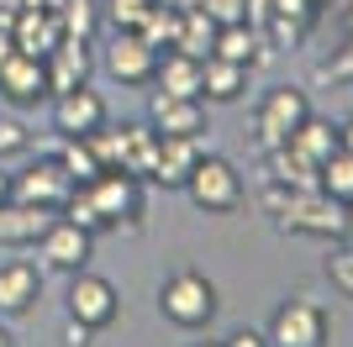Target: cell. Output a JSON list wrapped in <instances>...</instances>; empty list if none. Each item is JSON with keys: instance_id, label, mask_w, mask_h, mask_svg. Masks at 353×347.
<instances>
[{"instance_id": "1", "label": "cell", "mask_w": 353, "mask_h": 347, "mask_svg": "<svg viewBox=\"0 0 353 347\" xmlns=\"http://www.w3.org/2000/svg\"><path fill=\"white\" fill-rule=\"evenodd\" d=\"M159 311L179 332H201V326H211V316H216V284H211L201 269H174V274L159 284Z\"/></svg>"}, {"instance_id": "2", "label": "cell", "mask_w": 353, "mask_h": 347, "mask_svg": "<svg viewBox=\"0 0 353 347\" xmlns=\"http://www.w3.org/2000/svg\"><path fill=\"white\" fill-rule=\"evenodd\" d=\"M185 195H190V205L206 211V216H232L237 205H243V174L227 158L201 153V163H195L190 179H185Z\"/></svg>"}, {"instance_id": "3", "label": "cell", "mask_w": 353, "mask_h": 347, "mask_svg": "<svg viewBox=\"0 0 353 347\" xmlns=\"http://www.w3.org/2000/svg\"><path fill=\"white\" fill-rule=\"evenodd\" d=\"M311 116V101H306V90H295V85H280V90H269L264 101H259V116H253V132H259V147H285L295 137V127Z\"/></svg>"}, {"instance_id": "4", "label": "cell", "mask_w": 353, "mask_h": 347, "mask_svg": "<svg viewBox=\"0 0 353 347\" xmlns=\"http://www.w3.org/2000/svg\"><path fill=\"white\" fill-rule=\"evenodd\" d=\"M85 195L95 200V211L105 216V227H137L143 216V179L137 174H121V169H101L95 179L85 185Z\"/></svg>"}, {"instance_id": "5", "label": "cell", "mask_w": 353, "mask_h": 347, "mask_svg": "<svg viewBox=\"0 0 353 347\" xmlns=\"http://www.w3.org/2000/svg\"><path fill=\"white\" fill-rule=\"evenodd\" d=\"M69 316H74V321H85L90 332H105V326L121 316V295H117V284H111L105 274H90V269L69 274Z\"/></svg>"}, {"instance_id": "6", "label": "cell", "mask_w": 353, "mask_h": 347, "mask_svg": "<svg viewBox=\"0 0 353 347\" xmlns=\"http://www.w3.org/2000/svg\"><path fill=\"white\" fill-rule=\"evenodd\" d=\"M269 342L274 347H327V311L306 295H295L274 311L269 321Z\"/></svg>"}, {"instance_id": "7", "label": "cell", "mask_w": 353, "mask_h": 347, "mask_svg": "<svg viewBox=\"0 0 353 347\" xmlns=\"http://www.w3.org/2000/svg\"><path fill=\"white\" fill-rule=\"evenodd\" d=\"M74 195V179L63 174L59 158H37L21 174H11V200L21 205H43V211H63V200Z\"/></svg>"}, {"instance_id": "8", "label": "cell", "mask_w": 353, "mask_h": 347, "mask_svg": "<svg viewBox=\"0 0 353 347\" xmlns=\"http://www.w3.org/2000/svg\"><path fill=\"white\" fill-rule=\"evenodd\" d=\"M105 74L117 79V85L137 90V85H153V69H159V48H148L137 32H111V43H105Z\"/></svg>"}, {"instance_id": "9", "label": "cell", "mask_w": 353, "mask_h": 347, "mask_svg": "<svg viewBox=\"0 0 353 347\" xmlns=\"http://www.w3.org/2000/svg\"><path fill=\"white\" fill-rule=\"evenodd\" d=\"M37 253H43L48 269H59V274H79L90 263V253H95V237H90L85 227H74L69 216H53L48 221V231L37 237Z\"/></svg>"}, {"instance_id": "10", "label": "cell", "mask_w": 353, "mask_h": 347, "mask_svg": "<svg viewBox=\"0 0 353 347\" xmlns=\"http://www.w3.org/2000/svg\"><path fill=\"white\" fill-rule=\"evenodd\" d=\"M0 101H6V105H16V111H27V105L53 101L43 58H32V53H11V58H0Z\"/></svg>"}, {"instance_id": "11", "label": "cell", "mask_w": 353, "mask_h": 347, "mask_svg": "<svg viewBox=\"0 0 353 347\" xmlns=\"http://www.w3.org/2000/svg\"><path fill=\"white\" fill-rule=\"evenodd\" d=\"M105 127V101L90 85H74L53 95V132L59 137H95Z\"/></svg>"}, {"instance_id": "12", "label": "cell", "mask_w": 353, "mask_h": 347, "mask_svg": "<svg viewBox=\"0 0 353 347\" xmlns=\"http://www.w3.org/2000/svg\"><path fill=\"white\" fill-rule=\"evenodd\" d=\"M148 127L159 132V137H206V101L153 90V101H148Z\"/></svg>"}, {"instance_id": "13", "label": "cell", "mask_w": 353, "mask_h": 347, "mask_svg": "<svg viewBox=\"0 0 353 347\" xmlns=\"http://www.w3.org/2000/svg\"><path fill=\"white\" fill-rule=\"evenodd\" d=\"M43 300V269L27 258H11L0 263V316H27L32 305Z\"/></svg>"}, {"instance_id": "14", "label": "cell", "mask_w": 353, "mask_h": 347, "mask_svg": "<svg viewBox=\"0 0 353 347\" xmlns=\"http://www.w3.org/2000/svg\"><path fill=\"white\" fill-rule=\"evenodd\" d=\"M11 37H16V53L48 58L63 43V27H59V16L48 11V6H21V11L11 16Z\"/></svg>"}, {"instance_id": "15", "label": "cell", "mask_w": 353, "mask_h": 347, "mask_svg": "<svg viewBox=\"0 0 353 347\" xmlns=\"http://www.w3.org/2000/svg\"><path fill=\"white\" fill-rule=\"evenodd\" d=\"M201 163V137H159V153H153V185L163 189H185L190 169Z\"/></svg>"}, {"instance_id": "16", "label": "cell", "mask_w": 353, "mask_h": 347, "mask_svg": "<svg viewBox=\"0 0 353 347\" xmlns=\"http://www.w3.org/2000/svg\"><path fill=\"white\" fill-rule=\"evenodd\" d=\"M248 63H232V58H216L211 53L206 63H201V101L211 105H232L243 101V90H248Z\"/></svg>"}, {"instance_id": "17", "label": "cell", "mask_w": 353, "mask_h": 347, "mask_svg": "<svg viewBox=\"0 0 353 347\" xmlns=\"http://www.w3.org/2000/svg\"><path fill=\"white\" fill-rule=\"evenodd\" d=\"M53 216H59V211L6 200V205H0V247H37V237L48 231V221H53Z\"/></svg>"}, {"instance_id": "18", "label": "cell", "mask_w": 353, "mask_h": 347, "mask_svg": "<svg viewBox=\"0 0 353 347\" xmlns=\"http://www.w3.org/2000/svg\"><path fill=\"white\" fill-rule=\"evenodd\" d=\"M43 69H48V90H53V95H59V90H74V85H90V43L63 37V43L43 58Z\"/></svg>"}, {"instance_id": "19", "label": "cell", "mask_w": 353, "mask_h": 347, "mask_svg": "<svg viewBox=\"0 0 353 347\" xmlns=\"http://www.w3.org/2000/svg\"><path fill=\"white\" fill-rule=\"evenodd\" d=\"M201 63H206V58H190V53H179V48H169V53H159L153 85H159L163 95H190V101H201Z\"/></svg>"}, {"instance_id": "20", "label": "cell", "mask_w": 353, "mask_h": 347, "mask_svg": "<svg viewBox=\"0 0 353 347\" xmlns=\"http://www.w3.org/2000/svg\"><path fill=\"white\" fill-rule=\"evenodd\" d=\"M269 179L285 185V189H322V169H316L306 153H295L290 143L269 147Z\"/></svg>"}, {"instance_id": "21", "label": "cell", "mask_w": 353, "mask_h": 347, "mask_svg": "<svg viewBox=\"0 0 353 347\" xmlns=\"http://www.w3.org/2000/svg\"><path fill=\"white\" fill-rule=\"evenodd\" d=\"M53 16H59L63 37H74V43H95V32H101V0H59Z\"/></svg>"}, {"instance_id": "22", "label": "cell", "mask_w": 353, "mask_h": 347, "mask_svg": "<svg viewBox=\"0 0 353 347\" xmlns=\"http://www.w3.org/2000/svg\"><path fill=\"white\" fill-rule=\"evenodd\" d=\"M290 147L295 153H306L316 169H322L332 153H338V127H327V121H316V116H306L301 127H295V137H290Z\"/></svg>"}, {"instance_id": "23", "label": "cell", "mask_w": 353, "mask_h": 347, "mask_svg": "<svg viewBox=\"0 0 353 347\" xmlns=\"http://www.w3.org/2000/svg\"><path fill=\"white\" fill-rule=\"evenodd\" d=\"M259 32L248 27V21H232V27H216V43H211V53L216 58H232V63H259Z\"/></svg>"}, {"instance_id": "24", "label": "cell", "mask_w": 353, "mask_h": 347, "mask_svg": "<svg viewBox=\"0 0 353 347\" xmlns=\"http://www.w3.org/2000/svg\"><path fill=\"white\" fill-rule=\"evenodd\" d=\"M211 43H216V21H211L201 6H190V11L179 16L174 48H179V53H190V58H211Z\"/></svg>"}, {"instance_id": "25", "label": "cell", "mask_w": 353, "mask_h": 347, "mask_svg": "<svg viewBox=\"0 0 353 347\" xmlns=\"http://www.w3.org/2000/svg\"><path fill=\"white\" fill-rule=\"evenodd\" d=\"M179 16H185L179 6H163V0H153V11L143 16L137 37H143L148 48H159V53H163V48H174V37H179Z\"/></svg>"}, {"instance_id": "26", "label": "cell", "mask_w": 353, "mask_h": 347, "mask_svg": "<svg viewBox=\"0 0 353 347\" xmlns=\"http://www.w3.org/2000/svg\"><path fill=\"white\" fill-rule=\"evenodd\" d=\"M53 158L63 163V174H69L74 185H90V179L101 174V158H95V147H90V137H63Z\"/></svg>"}, {"instance_id": "27", "label": "cell", "mask_w": 353, "mask_h": 347, "mask_svg": "<svg viewBox=\"0 0 353 347\" xmlns=\"http://www.w3.org/2000/svg\"><path fill=\"white\" fill-rule=\"evenodd\" d=\"M322 189L332 195V200H343V205L353 200V153L348 147H338V153L322 163Z\"/></svg>"}, {"instance_id": "28", "label": "cell", "mask_w": 353, "mask_h": 347, "mask_svg": "<svg viewBox=\"0 0 353 347\" xmlns=\"http://www.w3.org/2000/svg\"><path fill=\"white\" fill-rule=\"evenodd\" d=\"M148 11H153V0H101V21L111 32H137Z\"/></svg>"}, {"instance_id": "29", "label": "cell", "mask_w": 353, "mask_h": 347, "mask_svg": "<svg viewBox=\"0 0 353 347\" xmlns=\"http://www.w3.org/2000/svg\"><path fill=\"white\" fill-rule=\"evenodd\" d=\"M327 279H332V289H338L343 300H353V242L327 258Z\"/></svg>"}, {"instance_id": "30", "label": "cell", "mask_w": 353, "mask_h": 347, "mask_svg": "<svg viewBox=\"0 0 353 347\" xmlns=\"http://www.w3.org/2000/svg\"><path fill=\"white\" fill-rule=\"evenodd\" d=\"M27 147H32L27 127H21L16 116H0V158H16V153H27Z\"/></svg>"}, {"instance_id": "31", "label": "cell", "mask_w": 353, "mask_h": 347, "mask_svg": "<svg viewBox=\"0 0 353 347\" xmlns=\"http://www.w3.org/2000/svg\"><path fill=\"white\" fill-rule=\"evenodd\" d=\"M201 11L216 27H232V21H248V0H201Z\"/></svg>"}, {"instance_id": "32", "label": "cell", "mask_w": 353, "mask_h": 347, "mask_svg": "<svg viewBox=\"0 0 353 347\" xmlns=\"http://www.w3.org/2000/svg\"><path fill=\"white\" fill-rule=\"evenodd\" d=\"M221 347H274V342H269V332H248V326H243V332H232Z\"/></svg>"}, {"instance_id": "33", "label": "cell", "mask_w": 353, "mask_h": 347, "mask_svg": "<svg viewBox=\"0 0 353 347\" xmlns=\"http://www.w3.org/2000/svg\"><path fill=\"white\" fill-rule=\"evenodd\" d=\"M90 337H95V332H90L85 321L69 316V326H63V347H90Z\"/></svg>"}, {"instance_id": "34", "label": "cell", "mask_w": 353, "mask_h": 347, "mask_svg": "<svg viewBox=\"0 0 353 347\" xmlns=\"http://www.w3.org/2000/svg\"><path fill=\"white\" fill-rule=\"evenodd\" d=\"M11 16H16V11H0V58H11V53H16V37H11Z\"/></svg>"}, {"instance_id": "35", "label": "cell", "mask_w": 353, "mask_h": 347, "mask_svg": "<svg viewBox=\"0 0 353 347\" xmlns=\"http://www.w3.org/2000/svg\"><path fill=\"white\" fill-rule=\"evenodd\" d=\"M338 147H348V153H353V116H348V121L338 127Z\"/></svg>"}, {"instance_id": "36", "label": "cell", "mask_w": 353, "mask_h": 347, "mask_svg": "<svg viewBox=\"0 0 353 347\" xmlns=\"http://www.w3.org/2000/svg\"><path fill=\"white\" fill-rule=\"evenodd\" d=\"M343 237H348V242H353V200L343 205Z\"/></svg>"}, {"instance_id": "37", "label": "cell", "mask_w": 353, "mask_h": 347, "mask_svg": "<svg viewBox=\"0 0 353 347\" xmlns=\"http://www.w3.org/2000/svg\"><path fill=\"white\" fill-rule=\"evenodd\" d=\"M6 200H11V174L0 169V205H6Z\"/></svg>"}, {"instance_id": "38", "label": "cell", "mask_w": 353, "mask_h": 347, "mask_svg": "<svg viewBox=\"0 0 353 347\" xmlns=\"http://www.w3.org/2000/svg\"><path fill=\"white\" fill-rule=\"evenodd\" d=\"M163 6H179V11H190V6H201V0H163Z\"/></svg>"}, {"instance_id": "39", "label": "cell", "mask_w": 353, "mask_h": 347, "mask_svg": "<svg viewBox=\"0 0 353 347\" xmlns=\"http://www.w3.org/2000/svg\"><path fill=\"white\" fill-rule=\"evenodd\" d=\"M0 347H16V342H11V332H6V326H0Z\"/></svg>"}, {"instance_id": "40", "label": "cell", "mask_w": 353, "mask_h": 347, "mask_svg": "<svg viewBox=\"0 0 353 347\" xmlns=\"http://www.w3.org/2000/svg\"><path fill=\"white\" fill-rule=\"evenodd\" d=\"M201 347H221V342H201Z\"/></svg>"}]
</instances>
